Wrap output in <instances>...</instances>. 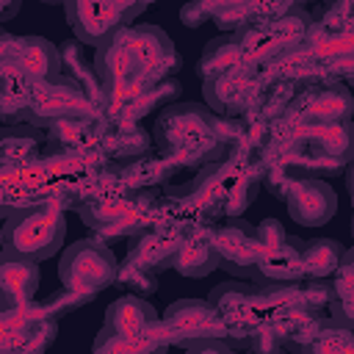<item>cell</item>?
I'll use <instances>...</instances> for the list:
<instances>
[{"label":"cell","instance_id":"obj_1","mask_svg":"<svg viewBox=\"0 0 354 354\" xmlns=\"http://www.w3.org/2000/svg\"><path fill=\"white\" fill-rule=\"evenodd\" d=\"M66 235V221L53 207H28L14 213L3 227V260L39 263L53 257Z\"/></svg>","mask_w":354,"mask_h":354},{"label":"cell","instance_id":"obj_2","mask_svg":"<svg viewBox=\"0 0 354 354\" xmlns=\"http://www.w3.org/2000/svg\"><path fill=\"white\" fill-rule=\"evenodd\" d=\"M58 277H61L66 293L88 299L91 293H100L119 277V263L102 241L83 238L61 254Z\"/></svg>","mask_w":354,"mask_h":354},{"label":"cell","instance_id":"obj_3","mask_svg":"<svg viewBox=\"0 0 354 354\" xmlns=\"http://www.w3.org/2000/svg\"><path fill=\"white\" fill-rule=\"evenodd\" d=\"M147 6H133V3H66V19L75 30V36L83 44L102 47L111 39H116L130 19H136Z\"/></svg>","mask_w":354,"mask_h":354},{"label":"cell","instance_id":"obj_4","mask_svg":"<svg viewBox=\"0 0 354 354\" xmlns=\"http://www.w3.org/2000/svg\"><path fill=\"white\" fill-rule=\"evenodd\" d=\"M285 202H288L290 218L304 227H321L337 210V196L332 185L315 177H296L285 194Z\"/></svg>","mask_w":354,"mask_h":354},{"label":"cell","instance_id":"obj_5","mask_svg":"<svg viewBox=\"0 0 354 354\" xmlns=\"http://www.w3.org/2000/svg\"><path fill=\"white\" fill-rule=\"evenodd\" d=\"M163 324L169 326L171 340H180L188 346L216 340V335L221 332V318H218L216 307L207 301H196V299L171 304L163 315Z\"/></svg>","mask_w":354,"mask_h":354},{"label":"cell","instance_id":"obj_6","mask_svg":"<svg viewBox=\"0 0 354 354\" xmlns=\"http://www.w3.org/2000/svg\"><path fill=\"white\" fill-rule=\"evenodd\" d=\"M218 252V266H224L232 274H252L260 252H257V232L246 224H227L213 238Z\"/></svg>","mask_w":354,"mask_h":354},{"label":"cell","instance_id":"obj_7","mask_svg":"<svg viewBox=\"0 0 354 354\" xmlns=\"http://www.w3.org/2000/svg\"><path fill=\"white\" fill-rule=\"evenodd\" d=\"M119 39L130 50L138 72L152 75L155 69H171L169 64H174V50H171V41L166 39L163 30H158V28H124L119 33Z\"/></svg>","mask_w":354,"mask_h":354},{"label":"cell","instance_id":"obj_8","mask_svg":"<svg viewBox=\"0 0 354 354\" xmlns=\"http://www.w3.org/2000/svg\"><path fill=\"white\" fill-rule=\"evenodd\" d=\"M155 324H158V315L152 304H147L138 296H122L108 307L102 329H111L116 335H149Z\"/></svg>","mask_w":354,"mask_h":354},{"label":"cell","instance_id":"obj_9","mask_svg":"<svg viewBox=\"0 0 354 354\" xmlns=\"http://www.w3.org/2000/svg\"><path fill=\"white\" fill-rule=\"evenodd\" d=\"M17 69L33 83H47L58 75V53L47 39H22L17 50Z\"/></svg>","mask_w":354,"mask_h":354},{"label":"cell","instance_id":"obj_10","mask_svg":"<svg viewBox=\"0 0 354 354\" xmlns=\"http://www.w3.org/2000/svg\"><path fill=\"white\" fill-rule=\"evenodd\" d=\"M304 138L318 144L321 152L326 158H332V160H351L354 158V124L351 122L310 124Z\"/></svg>","mask_w":354,"mask_h":354},{"label":"cell","instance_id":"obj_11","mask_svg":"<svg viewBox=\"0 0 354 354\" xmlns=\"http://www.w3.org/2000/svg\"><path fill=\"white\" fill-rule=\"evenodd\" d=\"M0 282L3 293L14 304H28L39 288V266L28 260H3L0 266Z\"/></svg>","mask_w":354,"mask_h":354},{"label":"cell","instance_id":"obj_12","mask_svg":"<svg viewBox=\"0 0 354 354\" xmlns=\"http://www.w3.org/2000/svg\"><path fill=\"white\" fill-rule=\"evenodd\" d=\"M97 72H100V77H102L105 86H119V83L130 80L138 72L130 50L122 44L119 36L111 39L108 44H102L97 50Z\"/></svg>","mask_w":354,"mask_h":354},{"label":"cell","instance_id":"obj_13","mask_svg":"<svg viewBox=\"0 0 354 354\" xmlns=\"http://www.w3.org/2000/svg\"><path fill=\"white\" fill-rule=\"evenodd\" d=\"M171 266L183 274V277H205L218 266V252L213 241H185L180 243V249L174 252Z\"/></svg>","mask_w":354,"mask_h":354},{"label":"cell","instance_id":"obj_14","mask_svg":"<svg viewBox=\"0 0 354 354\" xmlns=\"http://www.w3.org/2000/svg\"><path fill=\"white\" fill-rule=\"evenodd\" d=\"M94 354H166V343L152 335H116L102 329L94 340Z\"/></svg>","mask_w":354,"mask_h":354},{"label":"cell","instance_id":"obj_15","mask_svg":"<svg viewBox=\"0 0 354 354\" xmlns=\"http://www.w3.org/2000/svg\"><path fill=\"white\" fill-rule=\"evenodd\" d=\"M340 263H343V249L337 246V241L318 238V241H307L301 246V268L313 277H326Z\"/></svg>","mask_w":354,"mask_h":354},{"label":"cell","instance_id":"obj_16","mask_svg":"<svg viewBox=\"0 0 354 354\" xmlns=\"http://www.w3.org/2000/svg\"><path fill=\"white\" fill-rule=\"evenodd\" d=\"M351 97L343 88H324L310 102V119L313 124H329V122H348Z\"/></svg>","mask_w":354,"mask_h":354},{"label":"cell","instance_id":"obj_17","mask_svg":"<svg viewBox=\"0 0 354 354\" xmlns=\"http://www.w3.org/2000/svg\"><path fill=\"white\" fill-rule=\"evenodd\" d=\"M304 354H348V335L324 332L313 343L304 346Z\"/></svg>","mask_w":354,"mask_h":354},{"label":"cell","instance_id":"obj_18","mask_svg":"<svg viewBox=\"0 0 354 354\" xmlns=\"http://www.w3.org/2000/svg\"><path fill=\"white\" fill-rule=\"evenodd\" d=\"M191 354H232V351L227 346H221L218 340H205V343L191 346Z\"/></svg>","mask_w":354,"mask_h":354}]
</instances>
